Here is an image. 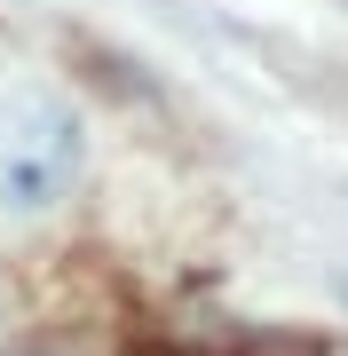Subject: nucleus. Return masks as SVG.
Masks as SVG:
<instances>
[{"instance_id":"nucleus-1","label":"nucleus","mask_w":348,"mask_h":356,"mask_svg":"<svg viewBox=\"0 0 348 356\" xmlns=\"http://www.w3.org/2000/svg\"><path fill=\"white\" fill-rule=\"evenodd\" d=\"M79 159H88V143H79V119L64 103L24 95V103L0 111V206H8V214L56 206L79 182Z\"/></svg>"}]
</instances>
